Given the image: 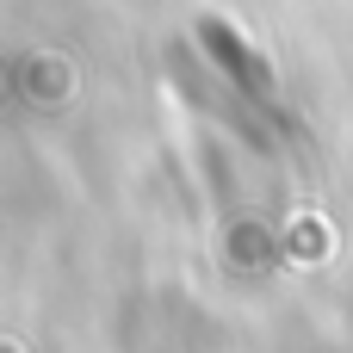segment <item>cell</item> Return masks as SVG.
Returning a JSON list of instances; mask_svg holds the SVG:
<instances>
[{"mask_svg":"<svg viewBox=\"0 0 353 353\" xmlns=\"http://www.w3.org/2000/svg\"><path fill=\"white\" fill-rule=\"evenodd\" d=\"M199 43H205V56H211L248 99H273V68H267V56H261L254 43H242L223 19H199Z\"/></svg>","mask_w":353,"mask_h":353,"instance_id":"1","label":"cell"}]
</instances>
